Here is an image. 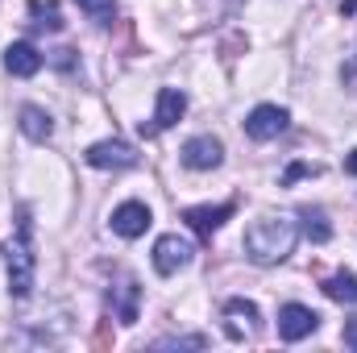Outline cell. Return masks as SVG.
I'll use <instances>...</instances> for the list:
<instances>
[{"mask_svg": "<svg viewBox=\"0 0 357 353\" xmlns=\"http://www.w3.org/2000/svg\"><path fill=\"white\" fill-rule=\"evenodd\" d=\"M295 241H299V225L291 220V216H282V212H266V216H258L250 229H245V258L258 266H278L291 258V250H295Z\"/></svg>", "mask_w": 357, "mask_h": 353, "instance_id": "6da1fadb", "label": "cell"}, {"mask_svg": "<svg viewBox=\"0 0 357 353\" xmlns=\"http://www.w3.org/2000/svg\"><path fill=\"white\" fill-rule=\"evenodd\" d=\"M4 258H8V295L13 299H29L33 270H38V258H33V216H29V208H17V233H13Z\"/></svg>", "mask_w": 357, "mask_h": 353, "instance_id": "7a4b0ae2", "label": "cell"}, {"mask_svg": "<svg viewBox=\"0 0 357 353\" xmlns=\"http://www.w3.org/2000/svg\"><path fill=\"white\" fill-rule=\"evenodd\" d=\"M84 158H88V167H96V171H133L137 167V150L129 142H121V137H108V142L88 146Z\"/></svg>", "mask_w": 357, "mask_h": 353, "instance_id": "3957f363", "label": "cell"}, {"mask_svg": "<svg viewBox=\"0 0 357 353\" xmlns=\"http://www.w3.org/2000/svg\"><path fill=\"white\" fill-rule=\"evenodd\" d=\"M108 308L121 324H137V308H142V287L133 274H116V283L108 287Z\"/></svg>", "mask_w": 357, "mask_h": 353, "instance_id": "277c9868", "label": "cell"}, {"mask_svg": "<svg viewBox=\"0 0 357 353\" xmlns=\"http://www.w3.org/2000/svg\"><path fill=\"white\" fill-rule=\"evenodd\" d=\"M191 258H195V246L178 233H167L154 241V270L158 274H178L183 266H191Z\"/></svg>", "mask_w": 357, "mask_h": 353, "instance_id": "5b68a950", "label": "cell"}, {"mask_svg": "<svg viewBox=\"0 0 357 353\" xmlns=\"http://www.w3.org/2000/svg\"><path fill=\"white\" fill-rule=\"evenodd\" d=\"M320 329V316L307 303H282L278 308V337L282 341H303Z\"/></svg>", "mask_w": 357, "mask_h": 353, "instance_id": "8992f818", "label": "cell"}, {"mask_svg": "<svg viewBox=\"0 0 357 353\" xmlns=\"http://www.w3.org/2000/svg\"><path fill=\"white\" fill-rule=\"evenodd\" d=\"M287 121H291V112H287L282 104H258V108L245 117V133H250L254 142H274V137L287 129Z\"/></svg>", "mask_w": 357, "mask_h": 353, "instance_id": "52a82bcc", "label": "cell"}, {"mask_svg": "<svg viewBox=\"0 0 357 353\" xmlns=\"http://www.w3.org/2000/svg\"><path fill=\"white\" fill-rule=\"evenodd\" d=\"M220 163H225V146L212 133H199V137H191L183 146V167L187 171H216Z\"/></svg>", "mask_w": 357, "mask_h": 353, "instance_id": "ba28073f", "label": "cell"}, {"mask_svg": "<svg viewBox=\"0 0 357 353\" xmlns=\"http://www.w3.org/2000/svg\"><path fill=\"white\" fill-rule=\"evenodd\" d=\"M150 208L142 204V200H125L121 208H112V233L116 237H125V241H133V237H142L146 229H150Z\"/></svg>", "mask_w": 357, "mask_h": 353, "instance_id": "9c48e42d", "label": "cell"}, {"mask_svg": "<svg viewBox=\"0 0 357 353\" xmlns=\"http://www.w3.org/2000/svg\"><path fill=\"white\" fill-rule=\"evenodd\" d=\"M225 333L233 337V341H241V337H254L258 333V303H250V299H229L225 303Z\"/></svg>", "mask_w": 357, "mask_h": 353, "instance_id": "30bf717a", "label": "cell"}, {"mask_svg": "<svg viewBox=\"0 0 357 353\" xmlns=\"http://www.w3.org/2000/svg\"><path fill=\"white\" fill-rule=\"evenodd\" d=\"M183 112H187V96H183L178 88H162V91H158V108H154V125H150V129L142 125V133L175 129L178 121H183Z\"/></svg>", "mask_w": 357, "mask_h": 353, "instance_id": "8fae6325", "label": "cell"}, {"mask_svg": "<svg viewBox=\"0 0 357 353\" xmlns=\"http://www.w3.org/2000/svg\"><path fill=\"white\" fill-rule=\"evenodd\" d=\"M42 50L38 46H29V42H13L8 50H4V71L8 75H17V80H29V75H38L42 71Z\"/></svg>", "mask_w": 357, "mask_h": 353, "instance_id": "7c38bea8", "label": "cell"}, {"mask_svg": "<svg viewBox=\"0 0 357 353\" xmlns=\"http://www.w3.org/2000/svg\"><path fill=\"white\" fill-rule=\"evenodd\" d=\"M233 212H237V204L229 200V204H216V208H212V204H204V208H187V212H183V220H187L199 237H212V233L233 216Z\"/></svg>", "mask_w": 357, "mask_h": 353, "instance_id": "4fadbf2b", "label": "cell"}, {"mask_svg": "<svg viewBox=\"0 0 357 353\" xmlns=\"http://www.w3.org/2000/svg\"><path fill=\"white\" fill-rule=\"evenodd\" d=\"M17 125H21V133L29 142H50V133H54V117L46 108H38V104H21Z\"/></svg>", "mask_w": 357, "mask_h": 353, "instance_id": "5bb4252c", "label": "cell"}, {"mask_svg": "<svg viewBox=\"0 0 357 353\" xmlns=\"http://www.w3.org/2000/svg\"><path fill=\"white\" fill-rule=\"evenodd\" d=\"M67 21H63V8L59 0H29V29L33 33H59Z\"/></svg>", "mask_w": 357, "mask_h": 353, "instance_id": "9a60e30c", "label": "cell"}, {"mask_svg": "<svg viewBox=\"0 0 357 353\" xmlns=\"http://www.w3.org/2000/svg\"><path fill=\"white\" fill-rule=\"evenodd\" d=\"M299 220H303V233H307V241H316V246L333 241V225H328V212H324V208H312V204H303V208H299Z\"/></svg>", "mask_w": 357, "mask_h": 353, "instance_id": "2e32d148", "label": "cell"}, {"mask_svg": "<svg viewBox=\"0 0 357 353\" xmlns=\"http://www.w3.org/2000/svg\"><path fill=\"white\" fill-rule=\"evenodd\" d=\"M324 295L333 303H357V274L354 270H337L324 278Z\"/></svg>", "mask_w": 357, "mask_h": 353, "instance_id": "e0dca14e", "label": "cell"}, {"mask_svg": "<svg viewBox=\"0 0 357 353\" xmlns=\"http://www.w3.org/2000/svg\"><path fill=\"white\" fill-rule=\"evenodd\" d=\"M84 13H88L96 25H112L116 21V0H75Z\"/></svg>", "mask_w": 357, "mask_h": 353, "instance_id": "ac0fdd59", "label": "cell"}, {"mask_svg": "<svg viewBox=\"0 0 357 353\" xmlns=\"http://www.w3.org/2000/svg\"><path fill=\"white\" fill-rule=\"evenodd\" d=\"M154 350H208V337L204 333H191V337H158Z\"/></svg>", "mask_w": 357, "mask_h": 353, "instance_id": "d6986e66", "label": "cell"}, {"mask_svg": "<svg viewBox=\"0 0 357 353\" xmlns=\"http://www.w3.org/2000/svg\"><path fill=\"white\" fill-rule=\"evenodd\" d=\"M75 63H79L75 50H67V46H63V50H50V67H59V71H75Z\"/></svg>", "mask_w": 357, "mask_h": 353, "instance_id": "ffe728a7", "label": "cell"}, {"mask_svg": "<svg viewBox=\"0 0 357 353\" xmlns=\"http://www.w3.org/2000/svg\"><path fill=\"white\" fill-rule=\"evenodd\" d=\"M320 167H307V163H295V167H287V175H282V183H295V179H303V175H316Z\"/></svg>", "mask_w": 357, "mask_h": 353, "instance_id": "44dd1931", "label": "cell"}, {"mask_svg": "<svg viewBox=\"0 0 357 353\" xmlns=\"http://www.w3.org/2000/svg\"><path fill=\"white\" fill-rule=\"evenodd\" d=\"M341 337H345V350H354V353H357V316L349 320V324H345V333H341Z\"/></svg>", "mask_w": 357, "mask_h": 353, "instance_id": "7402d4cb", "label": "cell"}, {"mask_svg": "<svg viewBox=\"0 0 357 353\" xmlns=\"http://www.w3.org/2000/svg\"><path fill=\"white\" fill-rule=\"evenodd\" d=\"M345 171H349V175H357V150H349V154H345Z\"/></svg>", "mask_w": 357, "mask_h": 353, "instance_id": "603a6c76", "label": "cell"}, {"mask_svg": "<svg viewBox=\"0 0 357 353\" xmlns=\"http://www.w3.org/2000/svg\"><path fill=\"white\" fill-rule=\"evenodd\" d=\"M341 13H345V17H354V13H357V0H345V4H341Z\"/></svg>", "mask_w": 357, "mask_h": 353, "instance_id": "cb8c5ba5", "label": "cell"}]
</instances>
